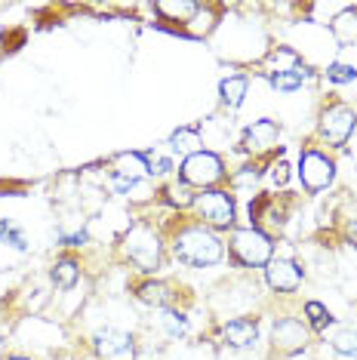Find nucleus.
Segmentation results:
<instances>
[{"label":"nucleus","instance_id":"20e7f679","mask_svg":"<svg viewBox=\"0 0 357 360\" xmlns=\"http://www.w3.org/2000/svg\"><path fill=\"white\" fill-rule=\"evenodd\" d=\"M197 210V216L204 219L207 225L213 228H231L234 225V203L225 191H207V194H197L191 203Z\"/></svg>","mask_w":357,"mask_h":360},{"label":"nucleus","instance_id":"a211bd4d","mask_svg":"<svg viewBox=\"0 0 357 360\" xmlns=\"http://www.w3.org/2000/svg\"><path fill=\"white\" fill-rule=\"evenodd\" d=\"M332 34L342 40V44H357V10L339 13L336 22H332Z\"/></svg>","mask_w":357,"mask_h":360},{"label":"nucleus","instance_id":"39448f33","mask_svg":"<svg viewBox=\"0 0 357 360\" xmlns=\"http://www.w3.org/2000/svg\"><path fill=\"white\" fill-rule=\"evenodd\" d=\"M222 179V160L209 151H197L191 158H185L182 163V182L185 185H197V188H209L213 182Z\"/></svg>","mask_w":357,"mask_h":360},{"label":"nucleus","instance_id":"9d476101","mask_svg":"<svg viewBox=\"0 0 357 360\" xmlns=\"http://www.w3.org/2000/svg\"><path fill=\"white\" fill-rule=\"evenodd\" d=\"M274 345L280 351H299L308 345V330L302 326V321H296V317H287V321H280L274 326Z\"/></svg>","mask_w":357,"mask_h":360},{"label":"nucleus","instance_id":"412c9836","mask_svg":"<svg viewBox=\"0 0 357 360\" xmlns=\"http://www.w3.org/2000/svg\"><path fill=\"white\" fill-rule=\"evenodd\" d=\"M53 283L62 286V290H68V286L77 283V265L71 259H62L53 265Z\"/></svg>","mask_w":357,"mask_h":360},{"label":"nucleus","instance_id":"a878e982","mask_svg":"<svg viewBox=\"0 0 357 360\" xmlns=\"http://www.w3.org/2000/svg\"><path fill=\"white\" fill-rule=\"evenodd\" d=\"M145 160H148V173L151 176H164L173 169V160L164 158V154H157V151H151V154H145Z\"/></svg>","mask_w":357,"mask_h":360},{"label":"nucleus","instance_id":"dca6fc26","mask_svg":"<svg viewBox=\"0 0 357 360\" xmlns=\"http://www.w3.org/2000/svg\"><path fill=\"white\" fill-rule=\"evenodd\" d=\"M154 10H157L160 15H167L169 22H188L194 13H197V4H191V0H157L154 4Z\"/></svg>","mask_w":357,"mask_h":360},{"label":"nucleus","instance_id":"0eeeda50","mask_svg":"<svg viewBox=\"0 0 357 360\" xmlns=\"http://www.w3.org/2000/svg\"><path fill=\"white\" fill-rule=\"evenodd\" d=\"M354 124H357V117H354L351 108H345V105H332V108H327L323 117H320V136L332 145H342L345 139L351 136Z\"/></svg>","mask_w":357,"mask_h":360},{"label":"nucleus","instance_id":"7ed1b4c3","mask_svg":"<svg viewBox=\"0 0 357 360\" xmlns=\"http://www.w3.org/2000/svg\"><path fill=\"white\" fill-rule=\"evenodd\" d=\"M231 250H234V256L249 268H259V265L271 262V240H268L262 231H256V228H240V231H234Z\"/></svg>","mask_w":357,"mask_h":360},{"label":"nucleus","instance_id":"423d86ee","mask_svg":"<svg viewBox=\"0 0 357 360\" xmlns=\"http://www.w3.org/2000/svg\"><path fill=\"white\" fill-rule=\"evenodd\" d=\"M93 345H96V354L102 360H136V345L126 333L115 330V326H105L93 335Z\"/></svg>","mask_w":357,"mask_h":360},{"label":"nucleus","instance_id":"bb28decb","mask_svg":"<svg viewBox=\"0 0 357 360\" xmlns=\"http://www.w3.org/2000/svg\"><path fill=\"white\" fill-rule=\"evenodd\" d=\"M164 330L169 335H182L185 330H188V321H185L182 314H176V311H167L164 314Z\"/></svg>","mask_w":357,"mask_h":360},{"label":"nucleus","instance_id":"f257e3e1","mask_svg":"<svg viewBox=\"0 0 357 360\" xmlns=\"http://www.w3.org/2000/svg\"><path fill=\"white\" fill-rule=\"evenodd\" d=\"M173 252H176L178 262H185V265L207 268V265H216V262L222 259V243H219L216 234L204 231V228H185V231L176 234Z\"/></svg>","mask_w":357,"mask_h":360},{"label":"nucleus","instance_id":"2eb2a0df","mask_svg":"<svg viewBox=\"0 0 357 360\" xmlns=\"http://www.w3.org/2000/svg\"><path fill=\"white\" fill-rule=\"evenodd\" d=\"M200 145H204L200 142V133L197 129H191V127H182V129H176V133L169 136V151L182 154V158H191V154L204 151Z\"/></svg>","mask_w":357,"mask_h":360},{"label":"nucleus","instance_id":"f3484780","mask_svg":"<svg viewBox=\"0 0 357 360\" xmlns=\"http://www.w3.org/2000/svg\"><path fill=\"white\" fill-rule=\"evenodd\" d=\"M139 299L145 305H154V308H167L173 302V292H169L167 283H157V281H148L139 286Z\"/></svg>","mask_w":357,"mask_h":360},{"label":"nucleus","instance_id":"c85d7f7f","mask_svg":"<svg viewBox=\"0 0 357 360\" xmlns=\"http://www.w3.org/2000/svg\"><path fill=\"white\" fill-rule=\"evenodd\" d=\"M10 360H28V357H10Z\"/></svg>","mask_w":357,"mask_h":360},{"label":"nucleus","instance_id":"5701e85b","mask_svg":"<svg viewBox=\"0 0 357 360\" xmlns=\"http://www.w3.org/2000/svg\"><path fill=\"white\" fill-rule=\"evenodd\" d=\"M305 314H308V321H311L314 330H327V326L332 323V314L323 305H318V302H308L305 305Z\"/></svg>","mask_w":357,"mask_h":360},{"label":"nucleus","instance_id":"ddd939ff","mask_svg":"<svg viewBox=\"0 0 357 360\" xmlns=\"http://www.w3.org/2000/svg\"><path fill=\"white\" fill-rule=\"evenodd\" d=\"M115 176L129 179V182H142L145 176H151L145 154H117V160H115Z\"/></svg>","mask_w":357,"mask_h":360},{"label":"nucleus","instance_id":"4be33fe9","mask_svg":"<svg viewBox=\"0 0 357 360\" xmlns=\"http://www.w3.org/2000/svg\"><path fill=\"white\" fill-rule=\"evenodd\" d=\"M332 351L336 354H357V330H339L332 335Z\"/></svg>","mask_w":357,"mask_h":360},{"label":"nucleus","instance_id":"aec40b11","mask_svg":"<svg viewBox=\"0 0 357 360\" xmlns=\"http://www.w3.org/2000/svg\"><path fill=\"white\" fill-rule=\"evenodd\" d=\"M0 243H10L13 250H28L25 231H22L15 222H10V219H4V222H0Z\"/></svg>","mask_w":357,"mask_h":360},{"label":"nucleus","instance_id":"6e6552de","mask_svg":"<svg viewBox=\"0 0 357 360\" xmlns=\"http://www.w3.org/2000/svg\"><path fill=\"white\" fill-rule=\"evenodd\" d=\"M299 176H302L305 188H311V191H320V188H327L332 182V176H336V167H332V160L323 158V154L308 151V154H302V160H299Z\"/></svg>","mask_w":357,"mask_h":360},{"label":"nucleus","instance_id":"cd10ccee","mask_svg":"<svg viewBox=\"0 0 357 360\" xmlns=\"http://www.w3.org/2000/svg\"><path fill=\"white\" fill-rule=\"evenodd\" d=\"M287 169H290V167H287L283 160L278 163V167H271V182H274V185H283V182H287V179H290Z\"/></svg>","mask_w":357,"mask_h":360},{"label":"nucleus","instance_id":"9b49d317","mask_svg":"<svg viewBox=\"0 0 357 360\" xmlns=\"http://www.w3.org/2000/svg\"><path fill=\"white\" fill-rule=\"evenodd\" d=\"M274 145H278V124L274 120H256L247 129V136H243V148L253 154H262L268 148H274Z\"/></svg>","mask_w":357,"mask_h":360},{"label":"nucleus","instance_id":"393cba45","mask_svg":"<svg viewBox=\"0 0 357 360\" xmlns=\"http://www.w3.org/2000/svg\"><path fill=\"white\" fill-rule=\"evenodd\" d=\"M167 200L169 203H173V207H191V203H194V198H191V194H188V185H169L167 188Z\"/></svg>","mask_w":357,"mask_h":360},{"label":"nucleus","instance_id":"b1692460","mask_svg":"<svg viewBox=\"0 0 357 360\" xmlns=\"http://www.w3.org/2000/svg\"><path fill=\"white\" fill-rule=\"evenodd\" d=\"M327 77L332 80V84H351V80H357V68L354 65H330V71H327Z\"/></svg>","mask_w":357,"mask_h":360},{"label":"nucleus","instance_id":"f03ea898","mask_svg":"<svg viewBox=\"0 0 357 360\" xmlns=\"http://www.w3.org/2000/svg\"><path fill=\"white\" fill-rule=\"evenodd\" d=\"M126 256L129 262L142 268V271H154L160 265V240L148 225H133L126 231Z\"/></svg>","mask_w":357,"mask_h":360},{"label":"nucleus","instance_id":"4468645a","mask_svg":"<svg viewBox=\"0 0 357 360\" xmlns=\"http://www.w3.org/2000/svg\"><path fill=\"white\" fill-rule=\"evenodd\" d=\"M268 80H271V86L278 89V93H296V89L308 80V71L302 68V65H293V68H274L271 75H268Z\"/></svg>","mask_w":357,"mask_h":360},{"label":"nucleus","instance_id":"f8f14e48","mask_svg":"<svg viewBox=\"0 0 357 360\" xmlns=\"http://www.w3.org/2000/svg\"><path fill=\"white\" fill-rule=\"evenodd\" d=\"M222 335L231 348H249V345H256V339H259V326L253 321H228Z\"/></svg>","mask_w":357,"mask_h":360},{"label":"nucleus","instance_id":"1a4fd4ad","mask_svg":"<svg viewBox=\"0 0 357 360\" xmlns=\"http://www.w3.org/2000/svg\"><path fill=\"white\" fill-rule=\"evenodd\" d=\"M268 283L278 292H293L302 283V271L290 259H274V262H268Z\"/></svg>","mask_w":357,"mask_h":360},{"label":"nucleus","instance_id":"6ab92c4d","mask_svg":"<svg viewBox=\"0 0 357 360\" xmlns=\"http://www.w3.org/2000/svg\"><path fill=\"white\" fill-rule=\"evenodd\" d=\"M219 93H222V102L228 105V108H238V105L243 102V96H247V77H228V80H222Z\"/></svg>","mask_w":357,"mask_h":360}]
</instances>
